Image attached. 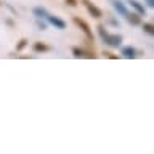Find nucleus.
Listing matches in <instances>:
<instances>
[{
  "label": "nucleus",
  "instance_id": "obj_10",
  "mask_svg": "<svg viewBox=\"0 0 154 154\" xmlns=\"http://www.w3.org/2000/svg\"><path fill=\"white\" fill-rule=\"evenodd\" d=\"M48 50H50V47L45 45V43H42V42H35V43H34V51H35V53H45Z\"/></svg>",
  "mask_w": 154,
  "mask_h": 154
},
{
  "label": "nucleus",
  "instance_id": "obj_6",
  "mask_svg": "<svg viewBox=\"0 0 154 154\" xmlns=\"http://www.w3.org/2000/svg\"><path fill=\"white\" fill-rule=\"evenodd\" d=\"M125 18H127V21L130 24H133V26H138V24L141 23V16H140L138 13H127Z\"/></svg>",
  "mask_w": 154,
  "mask_h": 154
},
{
  "label": "nucleus",
  "instance_id": "obj_13",
  "mask_svg": "<svg viewBox=\"0 0 154 154\" xmlns=\"http://www.w3.org/2000/svg\"><path fill=\"white\" fill-rule=\"evenodd\" d=\"M96 29H98V34L101 35V38H103V40H104V37L108 35V31H106V27H104V26H98Z\"/></svg>",
  "mask_w": 154,
  "mask_h": 154
},
{
  "label": "nucleus",
  "instance_id": "obj_18",
  "mask_svg": "<svg viewBox=\"0 0 154 154\" xmlns=\"http://www.w3.org/2000/svg\"><path fill=\"white\" fill-rule=\"evenodd\" d=\"M146 5H148V7H154V0H146Z\"/></svg>",
  "mask_w": 154,
  "mask_h": 154
},
{
  "label": "nucleus",
  "instance_id": "obj_7",
  "mask_svg": "<svg viewBox=\"0 0 154 154\" xmlns=\"http://www.w3.org/2000/svg\"><path fill=\"white\" fill-rule=\"evenodd\" d=\"M122 56L127 58V60H133V58L137 56V50H135L133 47H124L122 48Z\"/></svg>",
  "mask_w": 154,
  "mask_h": 154
},
{
  "label": "nucleus",
  "instance_id": "obj_19",
  "mask_svg": "<svg viewBox=\"0 0 154 154\" xmlns=\"http://www.w3.org/2000/svg\"><path fill=\"white\" fill-rule=\"evenodd\" d=\"M0 5H2V2H0Z\"/></svg>",
  "mask_w": 154,
  "mask_h": 154
},
{
  "label": "nucleus",
  "instance_id": "obj_14",
  "mask_svg": "<svg viewBox=\"0 0 154 154\" xmlns=\"http://www.w3.org/2000/svg\"><path fill=\"white\" fill-rule=\"evenodd\" d=\"M26 45H27V40H26V38H21V40L18 42V45H16V50H18V51H21Z\"/></svg>",
  "mask_w": 154,
  "mask_h": 154
},
{
  "label": "nucleus",
  "instance_id": "obj_15",
  "mask_svg": "<svg viewBox=\"0 0 154 154\" xmlns=\"http://www.w3.org/2000/svg\"><path fill=\"white\" fill-rule=\"evenodd\" d=\"M37 26L40 27L42 31H43V29H47V26H45V23H42V21H37Z\"/></svg>",
  "mask_w": 154,
  "mask_h": 154
},
{
  "label": "nucleus",
  "instance_id": "obj_11",
  "mask_svg": "<svg viewBox=\"0 0 154 154\" xmlns=\"http://www.w3.org/2000/svg\"><path fill=\"white\" fill-rule=\"evenodd\" d=\"M143 31L146 34H149V35H154V26L151 23H144L143 24Z\"/></svg>",
  "mask_w": 154,
  "mask_h": 154
},
{
  "label": "nucleus",
  "instance_id": "obj_2",
  "mask_svg": "<svg viewBox=\"0 0 154 154\" xmlns=\"http://www.w3.org/2000/svg\"><path fill=\"white\" fill-rule=\"evenodd\" d=\"M104 43L112 48H117L120 47V43H122V35L120 34H108V35L104 37Z\"/></svg>",
  "mask_w": 154,
  "mask_h": 154
},
{
  "label": "nucleus",
  "instance_id": "obj_1",
  "mask_svg": "<svg viewBox=\"0 0 154 154\" xmlns=\"http://www.w3.org/2000/svg\"><path fill=\"white\" fill-rule=\"evenodd\" d=\"M72 21H74V24H77V26H79V27L82 29V32H84L85 35H87V38H90V40L93 38V32H91L90 26H88V24H87V23H85L82 18H79V16H74V18H72Z\"/></svg>",
  "mask_w": 154,
  "mask_h": 154
},
{
  "label": "nucleus",
  "instance_id": "obj_16",
  "mask_svg": "<svg viewBox=\"0 0 154 154\" xmlns=\"http://www.w3.org/2000/svg\"><path fill=\"white\" fill-rule=\"evenodd\" d=\"M104 55L108 56V58H111V60H117V58H119V56H116V55H112V53H104Z\"/></svg>",
  "mask_w": 154,
  "mask_h": 154
},
{
  "label": "nucleus",
  "instance_id": "obj_8",
  "mask_svg": "<svg viewBox=\"0 0 154 154\" xmlns=\"http://www.w3.org/2000/svg\"><path fill=\"white\" fill-rule=\"evenodd\" d=\"M112 7L116 8V11L120 13L122 16H125V14L128 13V11H127V7H125V5L120 2V0H114V2H112Z\"/></svg>",
  "mask_w": 154,
  "mask_h": 154
},
{
  "label": "nucleus",
  "instance_id": "obj_5",
  "mask_svg": "<svg viewBox=\"0 0 154 154\" xmlns=\"http://www.w3.org/2000/svg\"><path fill=\"white\" fill-rule=\"evenodd\" d=\"M128 3L132 5V8H133L135 11H137V13L140 14V16L146 14V8H144V7H143V5L140 3V2H137V0H128Z\"/></svg>",
  "mask_w": 154,
  "mask_h": 154
},
{
  "label": "nucleus",
  "instance_id": "obj_9",
  "mask_svg": "<svg viewBox=\"0 0 154 154\" xmlns=\"http://www.w3.org/2000/svg\"><path fill=\"white\" fill-rule=\"evenodd\" d=\"M34 14H35V18L42 19V18H47L50 13H48L47 8H43V7H35V8H34Z\"/></svg>",
  "mask_w": 154,
  "mask_h": 154
},
{
  "label": "nucleus",
  "instance_id": "obj_12",
  "mask_svg": "<svg viewBox=\"0 0 154 154\" xmlns=\"http://www.w3.org/2000/svg\"><path fill=\"white\" fill-rule=\"evenodd\" d=\"M72 55H74L75 58H84V50H82V48H79V47H74L72 48Z\"/></svg>",
  "mask_w": 154,
  "mask_h": 154
},
{
  "label": "nucleus",
  "instance_id": "obj_17",
  "mask_svg": "<svg viewBox=\"0 0 154 154\" xmlns=\"http://www.w3.org/2000/svg\"><path fill=\"white\" fill-rule=\"evenodd\" d=\"M66 3H69L71 7H75V5H77V2H75V0H66Z\"/></svg>",
  "mask_w": 154,
  "mask_h": 154
},
{
  "label": "nucleus",
  "instance_id": "obj_3",
  "mask_svg": "<svg viewBox=\"0 0 154 154\" xmlns=\"http://www.w3.org/2000/svg\"><path fill=\"white\" fill-rule=\"evenodd\" d=\"M85 5V8H87V11H88L91 16L93 18H101V10L98 8V7H95L93 3L90 2V0H84V2H82Z\"/></svg>",
  "mask_w": 154,
  "mask_h": 154
},
{
  "label": "nucleus",
  "instance_id": "obj_4",
  "mask_svg": "<svg viewBox=\"0 0 154 154\" xmlns=\"http://www.w3.org/2000/svg\"><path fill=\"white\" fill-rule=\"evenodd\" d=\"M47 19H48V23H50L51 26H55L56 29H64V27H66V23L63 21L61 18H58V16H53V14H48V16H47Z\"/></svg>",
  "mask_w": 154,
  "mask_h": 154
}]
</instances>
